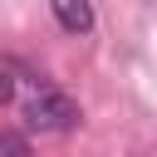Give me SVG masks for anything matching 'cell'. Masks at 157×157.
<instances>
[{"label":"cell","mask_w":157,"mask_h":157,"mask_svg":"<svg viewBox=\"0 0 157 157\" xmlns=\"http://www.w3.org/2000/svg\"><path fill=\"white\" fill-rule=\"evenodd\" d=\"M78 123V103L59 88H34L25 103V128L29 132H69Z\"/></svg>","instance_id":"cell-1"},{"label":"cell","mask_w":157,"mask_h":157,"mask_svg":"<svg viewBox=\"0 0 157 157\" xmlns=\"http://www.w3.org/2000/svg\"><path fill=\"white\" fill-rule=\"evenodd\" d=\"M0 157H29V142L20 132H0Z\"/></svg>","instance_id":"cell-3"},{"label":"cell","mask_w":157,"mask_h":157,"mask_svg":"<svg viewBox=\"0 0 157 157\" xmlns=\"http://www.w3.org/2000/svg\"><path fill=\"white\" fill-rule=\"evenodd\" d=\"M10 93H15V78H10V74H5V69H0V103H5V98H10Z\"/></svg>","instance_id":"cell-4"},{"label":"cell","mask_w":157,"mask_h":157,"mask_svg":"<svg viewBox=\"0 0 157 157\" xmlns=\"http://www.w3.org/2000/svg\"><path fill=\"white\" fill-rule=\"evenodd\" d=\"M49 10H54V20L69 34H88L93 29V5L88 0H49Z\"/></svg>","instance_id":"cell-2"}]
</instances>
